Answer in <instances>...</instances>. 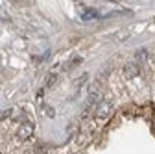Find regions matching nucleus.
Masks as SVG:
<instances>
[{
    "label": "nucleus",
    "instance_id": "obj_1",
    "mask_svg": "<svg viewBox=\"0 0 155 154\" xmlns=\"http://www.w3.org/2000/svg\"><path fill=\"white\" fill-rule=\"evenodd\" d=\"M96 104H98V106H96V111H94L96 119H107L109 115L113 113V100L109 97L100 100V102H96Z\"/></svg>",
    "mask_w": 155,
    "mask_h": 154
},
{
    "label": "nucleus",
    "instance_id": "obj_2",
    "mask_svg": "<svg viewBox=\"0 0 155 154\" xmlns=\"http://www.w3.org/2000/svg\"><path fill=\"white\" fill-rule=\"evenodd\" d=\"M140 74V67L137 65V63H126V67H124V76L126 78H137V76Z\"/></svg>",
    "mask_w": 155,
    "mask_h": 154
},
{
    "label": "nucleus",
    "instance_id": "obj_3",
    "mask_svg": "<svg viewBox=\"0 0 155 154\" xmlns=\"http://www.w3.org/2000/svg\"><path fill=\"white\" fill-rule=\"evenodd\" d=\"M31 132H33V124H31V123H26L24 126H21V128H18V139L26 141V139L31 136Z\"/></svg>",
    "mask_w": 155,
    "mask_h": 154
},
{
    "label": "nucleus",
    "instance_id": "obj_4",
    "mask_svg": "<svg viewBox=\"0 0 155 154\" xmlns=\"http://www.w3.org/2000/svg\"><path fill=\"white\" fill-rule=\"evenodd\" d=\"M98 17H100V13L96 11V9L87 8V9H83V13H81V21H92V19H98Z\"/></svg>",
    "mask_w": 155,
    "mask_h": 154
},
{
    "label": "nucleus",
    "instance_id": "obj_5",
    "mask_svg": "<svg viewBox=\"0 0 155 154\" xmlns=\"http://www.w3.org/2000/svg\"><path fill=\"white\" fill-rule=\"evenodd\" d=\"M96 102H98V93H96V89L92 87V89L89 91V97H87V102H85V106H87V108H91V106H94Z\"/></svg>",
    "mask_w": 155,
    "mask_h": 154
},
{
    "label": "nucleus",
    "instance_id": "obj_6",
    "mask_svg": "<svg viewBox=\"0 0 155 154\" xmlns=\"http://www.w3.org/2000/svg\"><path fill=\"white\" fill-rule=\"evenodd\" d=\"M57 82H59V76L57 74H48V78H46V87H54V86H57Z\"/></svg>",
    "mask_w": 155,
    "mask_h": 154
},
{
    "label": "nucleus",
    "instance_id": "obj_7",
    "mask_svg": "<svg viewBox=\"0 0 155 154\" xmlns=\"http://www.w3.org/2000/svg\"><path fill=\"white\" fill-rule=\"evenodd\" d=\"M81 61H83L81 58H80V56H76V58H74V61H70V63H67V65H65V69H68V71H70V69H74L76 65H80Z\"/></svg>",
    "mask_w": 155,
    "mask_h": 154
},
{
    "label": "nucleus",
    "instance_id": "obj_8",
    "mask_svg": "<svg viewBox=\"0 0 155 154\" xmlns=\"http://www.w3.org/2000/svg\"><path fill=\"white\" fill-rule=\"evenodd\" d=\"M135 58H137L139 61H144L146 58H148V52H146L144 48H140V50H137V52H135Z\"/></svg>",
    "mask_w": 155,
    "mask_h": 154
},
{
    "label": "nucleus",
    "instance_id": "obj_9",
    "mask_svg": "<svg viewBox=\"0 0 155 154\" xmlns=\"http://www.w3.org/2000/svg\"><path fill=\"white\" fill-rule=\"evenodd\" d=\"M11 115V110H4V111H0V121H2L4 117H9Z\"/></svg>",
    "mask_w": 155,
    "mask_h": 154
},
{
    "label": "nucleus",
    "instance_id": "obj_10",
    "mask_svg": "<svg viewBox=\"0 0 155 154\" xmlns=\"http://www.w3.org/2000/svg\"><path fill=\"white\" fill-rule=\"evenodd\" d=\"M45 111H46V115H48V117H54V115H55V111H54L50 106H46V108H45Z\"/></svg>",
    "mask_w": 155,
    "mask_h": 154
},
{
    "label": "nucleus",
    "instance_id": "obj_11",
    "mask_svg": "<svg viewBox=\"0 0 155 154\" xmlns=\"http://www.w3.org/2000/svg\"><path fill=\"white\" fill-rule=\"evenodd\" d=\"M107 2H116V0H107Z\"/></svg>",
    "mask_w": 155,
    "mask_h": 154
}]
</instances>
